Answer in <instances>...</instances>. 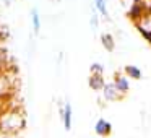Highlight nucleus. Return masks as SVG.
Returning a JSON list of instances; mask_svg holds the SVG:
<instances>
[{"mask_svg": "<svg viewBox=\"0 0 151 138\" xmlns=\"http://www.w3.org/2000/svg\"><path fill=\"white\" fill-rule=\"evenodd\" d=\"M26 128V115L21 107H7L0 112V135H20Z\"/></svg>", "mask_w": 151, "mask_h": 138, "instance_id": "nucleus-1", "label": "nucleus"}, {"mask_svg": "<svg viewBox=\"0 0 151 138\" xmlns=\"http://www.w3.org/2000/svg\"><path fill=\"white\" fill-rule=\"evenodd\" d=\"M102 94H104L106 101H115V99L120 98L122 93L117 89L115 83H107V85H104V88H102Z\"/></svg>", "mask_w": 151, "mask_h": 138, "instance_id": "nucleus-2", "label": "nucleus"}, {"mask_svg": "<svg viewBox=\"0 0 151 138\" xmlns=\"http://www.w3.org/2000/svg\"><path fill=\"white\" fill-rule=\"evenodd\" d=\"M72 112H73V109H72V104H70L68 101L63 104V114H62V122H63V128H65L67 132H70L72 130Z\"/></svg>", "mask_w": 151, "mask_h": 138, "instance_id": "nucleus-3", "label": "nucleus"}, {"mask_svg": "<svg viewBox=\"0 0 151 138\" xmlns=\"http://www.w3.org/2000/svg\"><path fill=\"white\" fill-rule=\"evenodd\" d=\"M94 132L98 135H101V137H109L111 132H112V125L109 124L106 119H99L94 125Z\"/></svg>", "mask_w": 151, "mask_h": 138, "instance_id": "nucleus-4", "label": "nucleus"}, {"mask_svg": "<svg viewBox=\"0 0 151 138\" xmlns=\"http://www.w3.org/2000/svg\"><path fill=\"white\" fill-rule=\"evenodd\" d=\"M88 83H89V88L94 89V91H99V89H102V88H104V85H106L102 73H91V75H89Z\"/></svg>", "mask_w": 151, "mask_h": 138, "instance_id": "nucleus-5", "label": "nucleus"}, {"mask_svg": "<svg viewBox=\"0 0 151 138\" xmlns=\"http://www.w3.org/2000/svg\"><path fill=\"white\" fill-rule=\"evenodd\" d=\"M31 24H33L34 34H39V31H41V15H39V12H37V8H33V10H31Z\"/></svg>", "mask_w": 151, "mask_h": 138, "instance_id": "nucleus-6", "label": "nucleus"}, {"mask_svg": "<svg viewBox=\"0 0 151 138\" xmlns=\"http://www.w3.org/2000/svg\"><path fill=\"white\" fill-rule=\"evenodd\" d=\"M101 42H102V46H104L106 50H109V52H112V50H114L115 44H114V37H112V34L102 33L101 34Z\"/></svg>", "mask_w": 151, "mask_h": 138, "instance_id": "nucleus-7", "label": "nucleus"}, {"mask_svg": "<svg viewBox=\"0 0 151 138\" xmlns=\"http://www.w3.org/2000/svg\"><path fill=\"white\" fill-rule=\"evenodd\" d=\"M94 7H96V10L99 12V15L107 20L109 12H107V7H106V0H94Z\"/></svg>", "mask_w": 151, "mask_h": 138, "instance_id": "nucleus-8", "label": "nucleus"}, {"mask_svg": "<svg viewBox=\"0 0 151 138\" xmlns=\"http://www.w3.org/2000/svg\"><path fill=\"white\" fill-rule=\"evenodd\" d=\"M115 86H117V89L124 94V93L128 91V88H130V85H128V80L124 78V76H117V80H115Z\"/></svg>", "mask_w": 151, "mask_h": 138, "instance_id": "nucleus-9", "label": "nucleus"}, {"mask_svg": "<svg viewBox=\"0 0 151 138\" xmlns=\"http://www.w3.org/2000/svg\"><path fill=\"white\" fill-rule=\"evenodd\" d=\"M125 75H128L130 78H133V80H140L141 78V72L137 68V67H133V65L125 67Z\"/></svg>", "mask_w": 151, "mask_h": 138, "instance_id": "nucleus-10", "label": "nucleus"}, {"mask_svg": "<svg viewBox=\"0 0 151 138\" xmlns=\"http://www.w3.org/2000/svg\"><path fill=\"white\" fill-rule=\"evenodd\" d=\"M89 72L91 73H104V67H102L101 63H91Z\"/></svg>", "mask_w": 151, "mask_h": 138, "instance_id": "nucleus-11", "label": "nucleus"}, {"mask_svg": "<svg viewBox=\"0 0 151 138\" xmlns=\"http://www.w3.org/2000/svg\"><path fill=\"white\" fill-rule=\"evenodd\" d=\"M89 23H91L93 29H98V24H99V20H98V15H96V13H93V15H91V20H89Z\"/></svg>", "mask_w": 151, "mask_h": 138, "instance_id": "nucleus-12", "label": "nucleus"}, {"mask_svg": "<svg viewBox=\"0 0 151 138\" xmlns=\"http://www.w3.org/2000/svg\"><path fill=\"white\" fill-rule=\"evenodd\" d=\"M2 138H20V135H2Z\"/></svg>", "mask_w": 151, "mask_h": 138, "instance_id": "nucleus-13", "label": "nucleus"}, {"mask_svg": "<svg viewBox=\"0 0 151 138\" xmlns=\"http://www.w3.org/2000/svg\"><path fill=\"white\" fill-rule=\"evenodd\" d=\"M12 2H13V0H4V4L7 5V7H10V5H12Z\"/></svg>", "mask_w": 151, "mask_h": 138, "instance_id": "nucleus-14", "label": "nucleus"}, {"mask_svg": "<svg viewBox=\"0 0 151 138\" xmlns=\"http://www.w3.org/2000/svg\"><path fill=\"white\" fill-rule=\"evenodd\" d=\"M55 2H60V0H55Z\"/></svg>", "mask_w": 151, "mask_h": 138, "instance_id": "nucleus-15", "label": "nucleus"}]
</instances>
